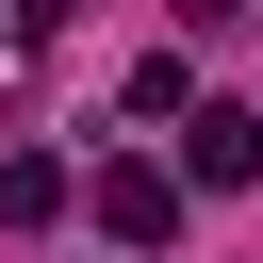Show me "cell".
Returning a JSON list of instances; mask_svg holds the SVG:
<instances>
[{"label":"cell","instance_id":"cell-2","mask_svg":"<svg viewBox=\"0 0 263 263\" xmlns=\"http://www.w3.org/2000/svg\"><path fill=\"white\" fill-rule=\"evenodd\" d=\"M263 164V115H197V148H181V181H247Z\"/></svg>","mask_w":263,"mask_h":263},{"label":"cell","instance_id":"cell-1","mask_svg":"<svg viewBox=\"0 0 263 263\" xmlns=\"http://www.w3.org/2000/svg\"><path fill=\"white\" fill-rule=\"evenodd\" d=\"M82 214H99V230H115V247H164V230H181V181H164V164H132V148H115V164H99V197H82Z\"/></svg>","mask_w":263,"mask_h":263},{"label":"cell","instance_id":"cell-3","mask_svg":"<svg viewBox=\"0 0 263 263\" xmlns=\"http://www.w3.org/2000/svg\"><path fill=\"white\" fill-rule=\"evenodd\" d=\"M181 16H197V33H230V16H247V0H181Z\"/></svg>","mask_w":263,"mask_h":263}]
</instances>
